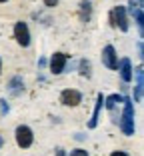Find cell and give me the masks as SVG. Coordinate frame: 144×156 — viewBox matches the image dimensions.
I'll return each mask as SVG.
<instances>
[{"label": "cell", "instance_id": "6da1fadb", "mask_svg": "<svg viewBox=\"0 0 144 156\" xmlns=\"http://www.w3.org/2000/svg\"><path fill=\"white\" fill-rule=\"evenodd\" d=\"M124 102V110H122V118H120V130L126 136H132L136 130L134 126V106H132L130 98H122Z\"/></svg>", "mask_w": 144, "mask_h": 156}, {"label": "cell", "instance_id": "7a4b0ae2", "mask_svg": "<svg viewBox=\"0 0 144 156\" xmlns=\"http://www.w3.org/2000/svg\"><path fill=\"white\" fill-rule=\"evenodd\" d=\"M110 24L114 28H120L122 32H126L128 30V18H126V8L124 6H114L110 12Z\"/></svg>", "mask_w": 144, "mask_h": 156}, {"label": "cell", "instance_id": "3957f363", "mask_svg": "<svg viewBox=\"0 0 144 156\" xmlns=\"http://www.w3.org/2000/svg\"><path fill=\"white\" fill-rule=\"evenodd\" d=\"M14 136H16V144L20 148H30L34 142V134L26 124H20L18 128H16V132H14Z\"/></svg>", "mask_w": 144, "mask_h": 156}, {"label": "cell", "instance_id": "277c9868", "mask_svg": "<svg viewBox=\"0 0 144 156\" xmlns=\"http://www.w3.org/2000/svg\"><path fill=\"white\" fill-rule=\"evenodd\" d=\"M14 38L22 48L30 46V30H28V24L26 22H16L14 24Z\"/></svg>", "mask_w": 144, "mask_h": 156}, {"label": "cell", "instance_id": "5b68a950", "mask_svg": "<svg viewBox=\"0 0 144 156\" xmlns=\"http://www.w3.org/2000/svg\"><path fill=\"white\" fill-rule=\"evenodd\" d=\"M102 64L110 70H118V56H116V50H114V46H104L102 50Z\"/></svg>", "mask_w": 144, "mask_h": 156}, {"label": "cell", "instance_id": "8992f818", "mask_svg": "<svg viewBox=\"0 0 144 156\" xmlns=\"http://www.w3.org/2000/svg\"><path fill=\"white\" fill-rule=\"evenodd\" d=\"M66 62H68V56L64 52H54L50 58V72L52 74H62L66 68Z\"/></svg>", "mask_w": 144, "mask_h": 156}, {"label": "cell", "instance_id": "52a82bcc", "mask_svg": "<svg viewBox=\"0 0 144 156\" xmlns=\"http://www.w3.org/2000/svg\"><path fill=\"white\" fill-rule=\"evenodd\" d=\"M60 102L64 106H78L82 102V94L78 90H74V88H66L60 94Z\"/></svg>", "mask_w": 144, "mask_h": 156}, {"label": "cell", "instance_id": "ba28073f", "mask_svg": "<svg viewBox=\"0 0 144 156\" xmlns=\"http://www.w3.org/2000/svg\"><path fill=\"white\" fill-rule=\"evenodd\" d=\"M132 76H136V86H134V102L142 100V90H144V68L138 66L136 70H132Z\"/></svg>", "mask_w": 144, "mask_h": 156}, {"label": "cell", "instance_id": "9c48e42d", "mask_svg": "<svg viewBox=\"0 0 144 156\" xmlns=\"http://www.w3.org/2000/svg\"><path fill=\"white\" fill-rule=\"evenodd\" d=\"M118 70H120V78H122V82H130L132 78V62L130 58H122L120 60V64H118Z\"/></svg>", "mask_w": 144, "mask_h": 156}, {"label": "cell", "instance_id": "30bf717a", "mask_svg": "<svg viewBox=\"0 0 144 156\" xmlns=\"http://www.w3.org/2000/svg\"><path fill=\"white\" fill-rule=\"evenodd\" d=\"M102 106H104V96H102V94H98V96H96V106H94V112H92V118H90V122H88V128H96Z\"/></svg>", "mask_w": 144, "mask_h": 156}, {"label": "cell", "instance_id": "8fae6325", "mask_svg": "<svg viewBox=\"0 0 144 156\" xmlns=\"http://www.w3.org/2000/svg\"><path fill=\"white\" fill-rule=\"evenodd\" d=\"M8 90H10V94H12V96H18L20 92L24 90V82H22V78H20V76L10 78V82H8Z\"/></svg>", "mask_w": 144, "mask_h": 156}, {"label": "cell", "instance_id": "7c38bea8", "mask_svg": "<svg viewBox=\"0 0 144 156\" xmlns=\"http://www.w3.org/2000/svg\"><path fill=\"white\" fill-rule=\"evenodd\" d=\"M78 16H80V20H82V22H88V20H90V16H92V4H90L88 0H82V2H80V12H78Z\"/></svg>", "mask_w": 144, "mask_h": 156}, {"label": "cell", "instance_id": "4fadbf2b", "mask_svg": "<svg viewBox=\"0 0 144 156\" xmlns=\"http://www.w3.org/2000/svg\"><path fill=\"white\" fill-rule=\"evenodd\" d=\"M120 102H122V96H120V94H110L108 98H104V106H106L110 112L114 110V108H116Z\"/></svg>", "mask_w": 144, "mask_h": 156}, {"label": "cell", "instance_id": "5bb4252c", "mask_svg": "<svg viewBox=\"0 0 144 156\" xmlns=\"http://www.w3.org/2000/svg\"><path fill=\"white\" fill-rule=\"evenodd\" d=\"M80 74L88 78L90 76V62L88 60H80Z\"/></svg>", "mask_w": 144, "mask_h": 156}, {"label": "cell", "instance_id": "9a60e30c", "mask_svg": "<svg viewBox=\"0 0 144 156\" xmlns=\"http://www.w3.org/2000/svg\"><path fill=\"white\" fill-rule=\"evenodd\" d=\"M70 156H88V152H86V150H82V148H76V150H72V152H70Z\"/></svg>", "mask_w": 144, "mask_h": 156}, {"label": "cell", "instance_id": "2e32d148", "mask_svg": "<svg viewBox=\"0 0 144 156\" xmlns=\"http://www.w3.org/2000/svg\"><path fill=\"white\" fill-rule=\"evenodd\" d=\"M10 110V106H8V102L6 100H0V112H2V114H6V112Z\"/></svg>", "mask_w": 144, "mask_h": 156}, {"label": "cell", "instance_id": "e0dca14e", "mask_svg": "<svg viewBox=\"0 0 144 156\" xmlns=\"http://www.w3.org/2000/svg\"><path fill=\"white\" fill-rule=\"evenodd\" d=\"M42 2H44V4L48 6V8H54V6L58 4V0H42Z\"/></svg>", "mask_w": 144, "mask_h": 156}, {"label": "cell", "instance_id": "ac0fdd59", "mask_svg": "<svg viewBox=\"0 0 144 156\" xmlns=\"http://www.w3.org/2000/svg\"><path fill=\"white\" fill-rule=\"evenodd\" d=\"M142 52H144V50H142V42H138V58H140V60L144 58V54H142Z\"/></svg>", "mask_w": 144, "mask_h": 156}, {"label": "cell", "instance_id": "d6986e66", "mask_svg": "<svg viewBox=\"0 0 144 156\" xmlns=\"http://www.w3.org/2000/svg\"><path fill=\"white\" fill-rule=\"evenodd\" d=\"M110 156H128V154H126L124 150H116V152H112Z\"/></svg>", "mask_w": 144, "mask_h": 156}, {"label": "cell", "instance_id": "ffe728a7", "mask_svg": "<svg viewBox=\"0 0 144 156\" xmlns=\"http://www.w3.org/2000/svg\"><path fill=\"white\" fill-rule=\"evenodd\" d=\"M56 156H66V154H64V150H62V148H58V150H56Z\"/></svg>", "mask_w": 144, "mask_h": 156}, {"label": "cell", "instance_id": "44dd1931", "mask_svg": "<svg viewBox=\"0 0 144 156\" xmlns=\"http://www.w3.org/2000/svg\"><path fill=\"white\" fill-rule=\"evenodd\" d=\"M0 72H2V60H0Z\"/></svg>", "mask_w": 144, "mask_h": 156}, {"label": "cell", "instance_id": "7402d4cb", "mask_svg": "<svg viewBox=\"0 0 144 156\" xmlns=\"http://www.w3.org/2000/svg\"><path fill=\"white\" fill-rule=\"evenodd\" d=\"M0 146H2V136H0Z\"/></svg>", "mask_w": 144, "mask_h": 156}, {"label": "cell", "instance_id": "603a6c76", "mask_svg": "<svg viewBox=\"0 0 144 156\" xmlns=\"http://www.w3.org/2000/svg\"><path fill=\"white\" fill-rule=\"evenodd\" d=\"M0 2H6V0H0Z\"/></svg>", "mask_w": 144, "mask_h": 156}]
</instances>
